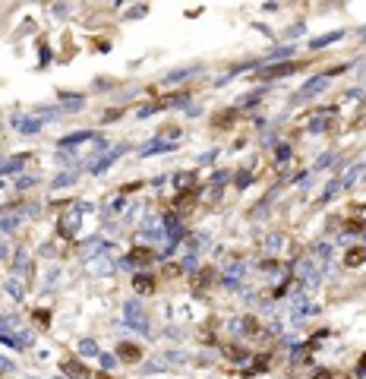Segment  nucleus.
<instances>
[{"mask_svg": "<svg viewBox=\"0 0 366 379\" xmlns=\"http://www.w3.org/2000/svg\"><path fill=\"white\" fill-rule=\"evenodd\" d=\"M360 38H366V29H363V32H360Z\"/></svg>", "mask_w": 366, "mask_h": 379, "instance_id": "obj_54", "label": "nucleus"}, {"mask_svg": "<svg viewBox=\"0 0 366 379\" xmlns=\"http://www.w3.org/2000/svg\"><path fill=\"white\" fill-rule=\"evenodd\" d=\"M155 259V253L152 250H145V247H136L130 256H126V265H149Z\"/></svg>", "mask_w": 366, "mask_h": 379, "instance_id": "obj_16", "label": "nucleus"}, {"mask_svg": "<svg viewBox=\"0 0 366 379\" xmlns=\"http://www.w3.org/2000/svg\"><path fill=\"white\" fill-rule=\"evenodd\" d=\"M142 354L145 351L139 345H133V341H120V345H117V360H123V364H139Z\"/></svg>", "mask_w": 366, "mask_h": 379, "instance_id": "obj_8", "label": "nucleus"}, {"mask_svg": "<svg viewBox=\"0 0 366 379\" xmlns=\"http://www.w3.org/2000/svg\"><path fill=\"white\" fill-rule=\"evenodd\" d=\"M193 184H196V174H193V171L174 177V187H177V190H193Z\"/></svg>", "mask_w": 366, "mask_h": 379, "instance_id": "obj_24", "label": "nucleus"}, {"mask_svg": "<svg viewBox=\"0 0 366 379\" xmlns=\"http://www.w3.org/2000/svg\"><path fill=\"white\" fill-rule=\"evenodd\" d=\"M215 281V269H202V272H196V278H193V287L196 291H202L205 284H212Z\"/></svg>", "mask_w": 366, "mask_h": 379, "instance_id": "obj_21", "label": "nucleus"}, {"mask_svg": "<svg viewBox=\"0 0 366 379\" xmlns=\"http://www.w3.org/2000/svg\"><path fill=\"white\" fill-rule=\"evenodd\" d=\"M338 190H341V180H332V184L322 190V199H319V203H332V196H335Z\"/></svg>", "mask_w": 366, "mask_h": 379, "instance_id": "obj_32", "label": "nucleus"}, {"mask_svg": "<svg viewBox=\"0 0 366 379\" xmlns=\"http://www.w3.org/2000/svg\"><path fill=\"white\" fill-rule=\"evenodd\" d=\"M123 316H126V322H130V326H133L139 335H152V326H149V316H145L142 303H136V300L123 303Z\"/></svg>", "mask_w": 366, "mask_h": 379, "instance_id": "obj_2", "label": "nucleus"}, {"mask_svg": "<svg viewBox=\"0 0 366 379\" xmlns=\"http://www.w3.org/2000/svg\"><path fill=\"white\" fill-rule=\"evenodd\" d=\"M92 206L88 203H73L66 212H63V218H60V225H57V231H60V237H73L76 234V228H79V218L88 212Z\"/></svg>", "mask_w": 366, "mask_h": 379, "instance_id": "obj_1", "label": "nucleus"}, {"mask_svg": "<svg viewBox=\"0 0 366 379\" xmlns=\"http://www.w3.org/2000/svg\"><path fill=\"white\" fill-rule=\"evenodd\" d=\"M215 155H218V152H205L202 158H199V165H212V161H215Z\"/></svg>", "mask_w": 366, "mask_h": 379, "instance_id": "obj_47", "label": "nucleus"}, {"mask_svg": "<svg viewBox=\"0 0 366 379\" xmlns=\"http://www.w3.org/2000/svg\"><path fill=\"white\" fill-rule=\"evenodd\" d=\"M240 326H243V335H259V329H256L259 322H256L253 316H243V319H240Z\"/></svg>", "mask_w": 366, "mask_h": 379, "instance_id": "obj_35", "label": "nucleus"}, {"mask_svg": "<svg viewBox=\"0 0 366 379\" xmlns=\"http://www.w3.org/2000/svg\"><path fill=\"white\" fill-rule=\"evenodd\" d=\"M332 158H335V152H325V155L316 161V168H313V171H322V168H328V165H332Z\"/></svg>", "mask_w": 366, "mask_h": 379, "instance_id": "obj_43", "label": "nucleus"}, {"mask_svg": "<svg viewBox=\"0 0 366 379\" xmlns=\"http://www.w3.org/2000/svg\"><path fill=\"white\" fill-rule=\"evenodd\" d=\"M338 38H341V32H328V35H322V38L309 41V48H325V44H332V41H338Z\"/></svg>", "mask_w": 366, "mask_h": 379, "instance_id": "obj_30", "label": "nucleus"}, {"mask_svg": "<svg viewBox=\"0 0 366 379\" xmlns=\"http://www.w3.org/2000/svg\"><path fill=\"white\" fill-rule=\"evenodd\" d=\"M354 221H360V225L366 221V206H360V209H357V218H354Z\"/></svg>", "mask_w": 366, "mask_h": 379, "instance_id": "obj_50", "label": "nucleus"}, {"mask_svg": "<svg viewBox=\"0 0 366 379\" xmlns=\"http://www.w3.org/2000/svg\"><path fill=\"white\" fill-rule=\"evenodd\" d=\"M79 354L82 357H98V341L95 338H82L79 341Z\"/></svg>", "mask_w": 366, "mask_h": 379, "instance_id": "obj_25", "label": "nucleus"}, {"mask_svg": "<svg viewBox=\"0 0 366 379\" xmlns=\"http://www.w3.org/2000/svg\"><path fill=\"white\" fill-rule=\"evenodd\" d=\"M297 278H300L303 287H316V284H319V269H316V262L300 259V262H297Z\"/></svg>", "mask_w": 366, "mask_h": 379, "instance_id": "obj_5", "label": "nucleus"}, {"mask_svg": "<svg viewBox=\"0 0 366 379\" xmlns=\"http://www.w3.org/2000/svg\"><path fill=\"white\" fill-rule=\"evenodd\" d=\"M13 126L19 133H38L41 130V117H26V114H16L13 117Z\"/></svg>", "mask_w": 366, "mask_h": 379, "instance_id": "obj_12", "label": "nucleus"}, {"mask_svg": "<svg viewBox=\"0 0 366 379\" xmlns=\"http://www.w3.org/2000/svg\"><path fill=\"white\" fill-rule=\"evenodd\" d=\"M4 287H7V294H10L16 303H19V300H22V294H26V291H22V284H19V278H7V284H4Z\"/></svg>", "mask_w": 366, "mask_h": 379, "instance_id": "obj_23", "label": "nucleus"}, {"mask_svg": "<svg viewBox=\"0 0 366 379\" xmlns=\"http://www.w3.org/2000/svg\"><path fill=\"white\" fill-rule=\"evenodd\" d=\"M168 360H171V364H183V354H177V351H171V354H168Z\"/></svg>", "mask_w": 366, "mask_h": 379, "instance_id": "obj_49", "label": "nucleus"}, {"mask_svg": "<svg viewBox=\"0 0 366 379\" xmlns=\"http://www.w3.org/2000/svg\"><path fill=\"white\" fill-rule=\"evenodd\" d=\"M243 275H246V265L243 262H234L227 272H224V287H240V281H243Z\"/></svg>", "mask_w": 366, "mask_h": 379, "instance_id": "obj_13", "label": "nucleus"}, {"mask_svg": "<svg viewBox=\"0 0 366 379\" xmlns=\"http://www.w3.org/2000/svg\"><path fill=\"white\" fill-rule=\"evenodd\" d=\"M344 265H347V269H360V265H366V247H351V250H347Z\"/></svg>", "mask_w": 366, "mask_h": 379, "instance_id": "obj_15", "label": "nucleus"}, {"mask_svg": "<svg viewBox=\"0 0 366 379\" xmlns=\"http://www.w3.org/2000/svg\"><path fill=\"white\" fill-rule=\"evenodd\" d=\"M177 149V142H168V139H152L149 142V146H142V152L139 155H145V158H149V155H164V152H174Z\"/></svg>", "mask_w": 366, "mask_h": 379, "instance_id": "obj_11", "label": "nucleus"}, {"mask_svg": "<svg viewBox=\"0 0 366 379\" xmlns=\"http://www.w3.org/2000/svg\"><path fill=\"white\" fill-rule=\"evenodd\" d=\"M0 259H7V243H0Z\"/></svg>", "mask_w": 366, "mask_h": 379, "instance_id": "obj_52", "label": "nucleus"}, {"mask_svg": "<svg viewBox=\"0 0 366 379\" xmlns=\"http://www.w3.org/2000/svg\"><path fill=\"white\" fill-rule=\"evenodd\" d=\"M13 370H16L13 360H10V357H0V376H7V373H13Z\"/></svg>", "mask_w": 366, "mask_h": 379, "instance_id": "obj_42", "label": "nucleus"}, {"mask_svg": "<svg viewBox=\"0 0 366 379\" xmlns=\"http://www.w3.org/2000/svg\"><path fill=\"white\" fill-rule=\"evenodd\" d=\"M363 174H366V165H354L351 171H347V174L341 177V190H351V187L357 184V180H360Z\"/></svg>", "mask_w": 366, "mask_h": 379, "instance_id": "obj_19", "label": "nucleus"}, {"mask_svg": "<svg viewBox=\"0 0 366 379\" xmlns=\"http://www.w3.org/2000/svg\"><path fill=\"white\" fill-rule=\"evenodd\" d=\"M85 272H95V275H111L114 272V262H111V247H101L98 253H92L85 259Z\"/></svg>", "mask_w": 366, "mask_h": 379, "instance_id": "obj_3", "label": "nucleus"}, {"mask_svg": "<svg viewBox=\"0 0 366 379\" xmlns=\"http://www.w3.org/2000/svg\"><path fill=\"white\" fill-rule=\"evenodd\" d=\"M309 379H332V373H328V370H316V373L309 376Z\"/></svg>", "mask_w": 366, "mask_h": 379, "instance_id": "obj_48", "label": "nucleus"}, {"mask_svg": "<svg viewBox=\"0 0 366 379\" xmlns=\"http://www.w3.org/2000/svg\"><path fill=\"white\" fill-rule=\"evenodd\" d=\"M281 243H284L281 234H271V237L265 240V253H278V250H281Z\"/></svg>", "mask_w": 366, "mask_h": 379, "instance_id": "obj_34", "label": "nucleus"}, {"mask_svg": "<svg viewBox=\"0 0 366 379\" xmlns=\"http://www.w3.org/2000/svg\"><path fill=\"white\" fill-rule=\"evenodd\" d=\"M363 101V88H347V92H344V101Z\"/></svg>", "mask_w": 366, "mask_h": 379, "instance_id": "obj_44", "label": "nucleus"}, {"mask_svg": "<svg viewBox=\"0 0 366 379\" xmlns=\"http://www.w3.org/2000/svg\"><path fill=\"white\" fill-rule=\"evenodd\" d=\"M35 184H38V177H29V174H22L19 180H16V187H19V190H29V187H35Z\"/></svg>", "mask_w": 366, "mask_h": 379, "instance_id": "obj_39", "label": "nucleus"}, {"mask_svg": "<svg viewBox=\"0 0 366 379\" xmlns=\"http://www.w3.org/2000/svg\"><path fill=\"white\" fill-rule=\"evenodd\" d=\"M57 379H66V376H57Z\"/></svg>", "mask_w": 366, "mask_h": 379, "instance_id": "obj_56", "label": "nucleus"}, {"mask_svg": "<svg viewBox=\"0 0 366 379\" xmlns=\"http://www.w3.org/2000/svg\"><path fill=\"white\" fill-rule=\"evenodd\" d=\"M227 357H231V360H234V364H243V360H246V357H249V354H246V351H243V348H234V345H231V348H227Z\"/></svg>", "mask_w": 366, "mask_h": 379, "instance_id": "obj_36", "label": "nucleus"}, {"mask_svg": "<svg viewBox=\"0 0 366 379\" xmlns=\"http://www.w3.org/2000/svg\"><path fill=\"white\" fill-rule=\"evenodd\" d=\"M328 126H335V111H332V107H325V111H322L319 117H313V120H309V126H306V130H309V133H325Z\"/></svg>", "mask_w": 366, "mask_h": 379, "instance_id": "obj_9", "label": "nucleus"}, {"mask_svg": "<svg viewBox=\"0 0 366 379\" xmlns=\"http://www.w3.org/2000/svg\"><path fill=\"white\" fill-rule=\"evenodd\" d=\"M161 275H164V278H177V275H183V265H180V262H168V265L161 269Z\"/></svg>", "mask_w": 366, "mask_h": 379, "instance_id": "obj_33", "label": "nucleus"}, {"mask_svg": "<svg viewBox=\"0 0 366 379\" xmlns=\"http://www.w3.org/2000/svg\"><path fill=\"white\" fill-rule=\"evenodd\" d=\"M290 54H294V48H278V51H271L268 57L262 60V63H271V60H284V57H290Z\"/></svg>", "mask_w": 366, "mask_h": 379, "instance_id": "obj_31", "label": "nucleus"}, {"mask_svg": "<svg viewBox=\"0 0 366 379\" xmlns=\"http://www.w3.org/2000/svg\"><path fill=\"white\" fill-rule=\"evenodd\" d=\"M73 184H76V174H70V171H63V174H57V177H54V190H60V187H73Z\"/></svg>", "mask_w": 366, "mask_h": 379, "instance_id": "obj_27", "label": "nucleus"}, {"mask_svg": "<svg viewBox=\"0 0 366 379\" xmlns=\"http://www.w3.org/2000/svg\"><path fill=\"white\" fill-rule=\"evenodd\" d=\"M98 357H101V367H104V370H114V367H117V357H114V354H98Z\"/></svg>", "mask_w": 366, "mask_h": 379, "instance_id": "obj_41", "label": "nucleus"}, {"mask_svg": "<svg viewBox=\"0 0 366 379\" xmlns=\"http://www.w3.org/2000/svg\"><path fill=\"white\" fill-rule=\"evenodd\" d=\"M294 70H300V63H278V66H262L259 70V79L271 82V79H281V76H290Z\"/></svg>", "mask_w": 366, "mask_h": 379, "instance_id": "obj_7", "label": "nucleus"}, {"mask_svg": "<svg viewBox=\"0 0 366 379\" xmlns=\"http://www.w3.org/2000/svg\"><path fill=\"white\" fill-rule=\"evenodd\" d=\"M60 373L66 376V379H92V370L82 364V360H63V364H60Z\"/></svg>", "mask_w": 366, "mask_h": 379, "instance_id": "obj_6", "label": "nucleus"}, {"mask_svg": "<svg viewBox=\"0 0 366 379\" xmlns=\"http://www.w3.org/2000/svg\"><path fill=\"white\" fill-rule=\"evenodd\" d=\"M180 265H183V272H193V269H196V253H190V256L183 259Z\"/></svg>", "mask_w": 366, "mask_h": 379, "instance_id": "obj_46", "label": "nucleus"}, {"mask_svg": "<svg viewBox=\"0 0 366 379\" xmlns=\"http://www.w3.org/2000/svg\"><path fill=\"white\" fill-rule=\"evenodd\" d=\"M98 379H114V376H107V370H104V373H101V376H98Z\"/></svg>", "mask_w": 366, "mask_h": 379, "instance_id": "obj_53", "label": "nucleus"}, {"mask_svg": "<svg viewBox=\"0 0 366 379\" xmlns=\"http://www.w3.org/2000/svg\"><path fill=\"white\" fill-rule=\"evenodd\" d=\"M88 139H98V133H92V130H79V133H70L60 139V149H70V146H76V142H88Z\"/></svg>", "mask_w": 366, "mask_h": 379, "instance_id": "obj_17", "label": "nucleus"}, {"mask_svg": "<svg viewBox=\"0 0 366 379\" xmlns=\"http://www.w3.org/2000/svg\"><path fill=\"white\" fill-rule=\"evenodd\" d=\"M328 82H332V76H313V79H309L303 88H300V92L294 95V101H306V98H316L319 92H325V88H328Z\"/></svg>", "mask_w": 366, "mask_h": 379, "instance_id": "obj_4", "label": "nucleus"}, {"mask_svg": "<svg viewBox=\"0 0 366 379\" xmlns=\"http://www.w3.org/2000/svg\"><path fill=\"white\" fill-rule=\"evenodd\" d=\"M196 70H199V63H193V66H183V70H174V73H168V76H164V82H180V79H187L190 73H196Z\"/></svg>", "mask_w": 366, "mask_h": 379, "instance_id": "obj_22", "label": "nucleus"}, {"mask_svg": "<svg viewBox=\"0 0 366 379\" xmlns=\"http://www.w3.org/2000/svg\"><path fill=\"white\" fill-rule=\"evenodd\" d=\"M249 184H253V174H249V171L237 174V187H249Z\"/></svg>", "mask_w": 366, "mask_h": 379, "instance_id": "obj_45", "label": "nucleus"}, {"mask_svg": "<svg viewBox=\"0 0 366 379\" xmlns=\"http://www.w3.org/2000/svg\"><path fill=\"white\" fill-rule=\"evenodd\" d=\"M164 225H168V237H171V243L183 237V228H180V218H177V212H171L168 218H164Z\"/></svg>", "mask_w": 366, "mask_h": 379, "instance_id": "obj_20", "label": "nucleus"}, {"mask_svg": "<svg viewBox=\"0 0 366 379\" xmlns=\"http://www.w3.org/2000/svg\"><path fill=\"white\" fill-rule=\"evenodd\" d=\"M274 161H278V165H284V161H290V146H284V142H281V146L274 149Z\"/></svg>", "mask_w": 366, "mask_h": 379, "instance_id": "obj_37", "label": "nucleus"}, {"mask_svg": "<svg viewBox=\"0 0 366 379\" xmlns=\"http://www.w3.org/2000/svg\"><path fill=\"white\" fill-rule=\"evenodd\" d=\"M234 117H237V111H234V107H231V111H221V114H215V117H212V126H218V130H224V126H227Z\"/></svg>", "mask_w": 366, "mask_h": 379, "instance_id": "obj_26", "label": "nucleus"}, {"mask_svg": "<svg viewBox=\"0 0 366 379\" xmlns=\"http://www.w3.org/2000/svg\"><path fill=\"white\" fill-rule=\"evenodd\" d=\"M123 155V146H117V149H111V152H104V158L98 161V165H92V174H104L107 168H111L114 165V161Z\"/></svg>", "mask_w": 366, "mask_h": 379, "instance_id": "obj_14", "label": "nucleus"}, {"mask_svg": "<svg viewBox=\"0 0 366 379\" xmlns=\"http://www.w3.org/2000/svg\"><path fill=\"white\" fill-rule=\"evenodd\" d=\"M313 253H316L319 259H328V256H332V247H328V243H316V247H313Z\"/></svg>", "mask_w": 366, "mask_h": 379, "instance_id": "obj_40", "label": "nucleus"}, {"mask_svg": "<svg viewBox=\"0 0 366 379\" xmlns=\"http://www.w3.org/2000/svg\"><path fill=\"white\" fill-rule=\"evenodd\" d=\"M13 269H16V272L29 269V253H26V250H16V256H13Z\"/></svg>", "mask_w": 366, "mask_h": 379, "instance_id": "obj_29", "label": "nucleus"}, {"mask_svg": "<svg viewBox=\"0 0 366 379\" xmlns=\"http://www.w3.org/2000/svg\"><path fill=\"white\" fill-rule=\"evenodd\" d=\"M155 287H158L155 275H149V272L133 275V291H136V294H155Z\"/></svg>", "mask_w": 366, "mask_h": 379, "instance_id": "obj_10", "label": "nucleus"}, {"mask_svg": "<svg viewBox=\"0 0 366 379\" xmlns=\"http://www.w3.org/2000/svg\"><path fill=\"white\" fill-rule=\"evenodd\" d=\"M227 177H231L227 171H215V174H212V187H218V190H221V187L227 184Z\"/></svg>", "mask_w": 366, "mask_h": 379, "instance_id": "obj_38", "label": "nucleus"}, {"mask_svg": "<svg viewBox=\"0 0 366 379\" xmlns=\"http://www.w3.org/2000/svg\"><path fill=\"white\" fill-rule=\"evenodd\" d=\"M363 243H366V228H363Z\"/></svg>", "mask_w": 366, "mask_h": 379, "instance_id": "obj_55", "label": "nucleus"}, {"mask_svg": "<svg viewBox=\"0 0 366 379\" xmlns=\"http://www.w3.org/2000/svg\"><path fill=\"white\" fill-rule=\"evenodd\" d=\"M357 73H360V79H366V63H360V70H357Z\"/></svg>", "mask_w": 366, "mask_h": 379, "instance_id": "obj_51", "label": "nucleus"}, {"mask_svg": "<svg viewBox=\"0 0 366 379\" xmlns=\"http://www.w3.org/2000/svg\"><path fill=\"white\" fill-rule=\"evenodd\" d=\"M202 247H209V234H193L190 237V253H202Z\"/></svg>", "mask_w": 366, "mask_h": 379, "instance_id": "obj_28", "label": "nucleus"}, {"mask_svg": "<svg viewBox=\"0 0 366 379\" xmlns=\"http://www.w3.org/2000/svg\"><path fill=\"white\" fill-rule=\"evenodd\" d=\"M26 165V155H16V158H7V161H0V174L10 177V174H19Z\"/></svg>", "mask_w": 366, "mask_h": 379, "instance_id": "obj_18", "label": "nucleus"}]
</instances>
